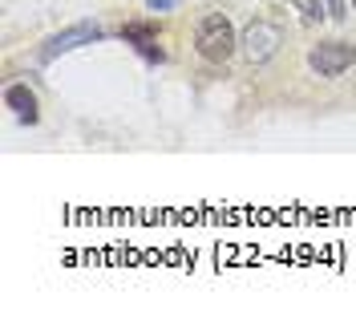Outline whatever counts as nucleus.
Masks as SVG:
<instances>
[{"label":"nucleus","instance_id":"nucleus-1","mask_svg":"<svg viewBox=\"0 0 356 316\" xmlns=\"http://www.w3.org/2000/svg\"><path fill=\"white\" fill-rule=\"evenodd\" d=\"M235 29L231 21L222 17V13H207L199 21V33H195V49L202 53V61H211V65H222L231 53H235Z\"/></svg>","mask_w":356,"mask_h":316},{"label":"nucleus","instance_id":"nucleus-2","mask_svg":"<svg viewBox=\"0 0 356 316\" xmlns=\"http://www.w3.org/2000/svg\"><path fill=\"white\" fill-rule=\"evenodd\" d=\"M106 37V29L97 21H81V24H69V29H61V33H53L49 41L41 45V61H57V57H65V53H73V49L81 45H93V41H102Z\"/></svg>","mask_w":356,"mask_h":316},{"label":"nucleus","instance_id":"nucleus-3","mask_svg":"<svg viewBox=\"0 0 356 316\" xmlns=\"http://www.w3.org/2000/svg\"><path fill=\"white\" fill-rule=\"evenodd\" d=\"M239 45H243L251 65H264V61L275 57V49L284 45V33H280V24H271V21H251Z\"/></svg>","mask_w":356,"mask_h":316},{"label":"nucleus","instance_id":"nucleus-4","mask_svg":"<svg viewBox=\"0 0 356 316\" xmlns=\"http://www.w3.org/2000/svg\"><path fill=\"white\" fill-rule=\"evenodd\" d=\"M356 61V49L348 41H320V45H312L308 53V65L320 73V77H340L344 69H353Z\"/></svg>","mask_w":356,"mask_h":316},{"label":"nucleus","instance_id":"nucleus-5","mask_svg":"<svg viewBox=\"0 0 356 316\" xmlns=\"http://www.w3.org/2000/svg\"><path fill=\"white\" fill-rule=\"evenodd\" d=\"M122 41L126 45H134L146 61H162L166 53H162V45H158V24L150 21H130V24H122Z\"/></svg>","mask_w":356,"mask_h":316},{"label":"nucleus","instance_id":"nucleus-6","mask_svg":"<svg viewBox=\"0 0 356 316\" xmlns=\"http://www.w3.org/2000/svg\"><path fill=\"white\" fill-rule=\"evenodd\" d=\"M4 106H8V110L17 113V118H21L24 126H33V122L41 118V106H37V93L29 90V86H21V81L4 90Z\"/></svg>","mask_w":356,"mask_h":316},{"label":"nucleus","instance_id":"nucleus-7","mask_svg":"<svg viewBox=\"0 0 356 316\" xmlns=\"http://www.w3.org/2000/svg\"><path fill=\"white\" fill-rule=\"evenodd\" d=\"M291 8H296L308 24H316V21H324V17H328V4H320V0H291Z\"/></svg>","mask_w":356,"mask_h":316},{"label":"nucleus","instance_id":"nucleus-8","mask_svg":"<svg viewBox=\"0 0 356 316\" xmlns=\"http://www.w3.org/2000/svg\"><path fill=\"white\" fill-rule=\"evenodd\" d=\"M324 4H328V17L332 21H344L348 17V0H324Z\"/></svg>","mask_w":356,"mask_h":316},{"label":"nucleus","instance_id":"nucleus-9","mask_svg":"<svg viewBox=\"0 0 356 316\" xmlns=\"http://www.w3.org/2000/svg\"><path fill=\"white\" fill-rule=\"evenodd\" d=\"M178 0H146V8H150V13H166V8H175Z\"/></svg>","mask_w":356,"mask_h":316},{"label":"nucleus","instance_id":"nucleus-10","mask_svg":"<svg viewBox=\"0 0 356 316\" xmlns=\"http://www.w3.org/2000/svg\"><path fill=\"white\" fill-rule=\"evenodd\" d=\"M353 13H356V0H353Z\"/></svg>","mask_w":356,"mask_h":316}]
</instances>
